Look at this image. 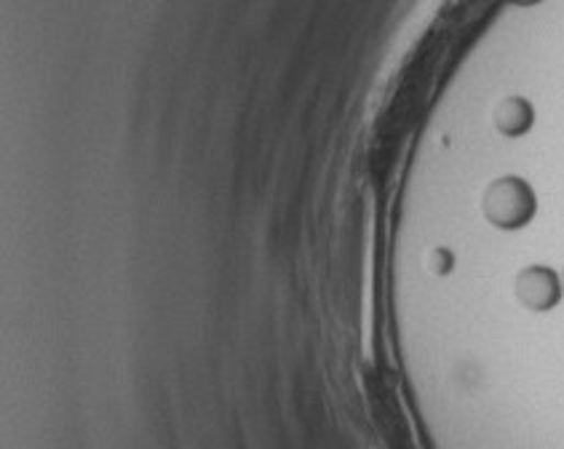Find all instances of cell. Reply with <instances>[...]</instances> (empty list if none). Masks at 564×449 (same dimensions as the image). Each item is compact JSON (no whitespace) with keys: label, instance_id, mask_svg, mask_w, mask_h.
<instances>
[{"label":"cell","instance_id":"obj_1","mask_svg":"<svg viewBox=\"0 0 564 449\" xmlns=\"http://www.w3.org/2000/svg\"><path fill=\"white\" fill-rule=\"evenodd\" d=\"M482 212L498 231H522L535 220L538 195L524 177L503 175L484 188Z\"/></svg>","mask_w":564,"mask_h":449},{"label":"cell","instance_id":"obj_2","mask_svg":"<svg viewBox=\"0 0 564 449\" xmlns=\"http://www.w3.org/2000/svg\"><path fill=\"white\" fill-rule=\"evenodd\" d=\"M514 294L527 311L532 313H549L562 303V281L560 270L549 266H530L519 270L517 281H514Z\"/></svg>","mask_w":564,"mask_h":449},{"label":"cell","instance_id":"obj_3","mask_svg":"<svg viewBox=\"0 0 564 449\" xmlns=\"http://www.w3.org/2000/svg\"><path fill=\"white\" fill-rule=\"evenodd\" d=\"M493 123L503 137L519 139L524 137L532 128V123H535V108H532V102L524 100V97H506V100L495 104Z\"/></svg>","mask_w":564,"mask_h":449},{"label":"cell","instance_id":"obj_4","mask_svg":"<svg viewBox=\"0 0 564 449\" xmlns=\"http://www.w3.org/2000/svg\"><path fill=\"white\" fill-rule=\"evenodd\" d=\"M428 268H431L433 276H450L452 268H455V255L447 246H437L428 255Z\"/></svg>","mask_w":564,"mask_h":449},{"label":"cell","instance_id":"obj_5","mask_svg":"<svg viewBox=\"0 0 564 449\" xmlns=\"http://www.w3.org/2000/svg\"><path fill=\"white\" fill-rule=\"evenodd\" d=\"M511 3H519V5H532V3H538V0H511Z\"/></svg>","mask_w":564,"mask_h":449},{"label":"cell","instance_id":"obj_6","mask_svg":"<svg viewBox=\"0 0 564 449\" xmlns=\"http://www.w3.org/2000/svg\"><path fill=\"white\" fill-rule=\"evenodd\" d=\"M560 281H562V292H564V268L560 270Z\"/></svg>","mask_w":564,"mask_h":449}]
</instances>
